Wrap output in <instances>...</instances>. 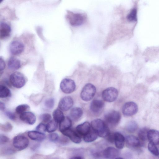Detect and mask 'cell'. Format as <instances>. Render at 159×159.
I'll list each match as a JSON object with an SVG mask.
<instances>
[{
  "label": "cell",
  "mask_w": 159,
  "mask_h": 159,
  "mask_svg": "<svg viewBox=\"0 0 159 159\" xmlns=\"http://www.w3.org/2000/svg\"><path fill=\"white\" fill-rule=\"evenodd\" d=\"M91 125L92 128L100 137H107L110 134L107 126L105 122L101 119H96L93 120Z\"/></svg>",
  "instance_id": "1"
},
{
  "label": "cell",
  "mask_w": 159,
  "mask_h": 159,
  "mask_svg": "<svg viewBox=\"0 0 159 159\" xmlns=\"http://www.w3.org/2000/svg\"><path fill=\"white\" fill-rule=\"evenodd\" d=\"M67 19L70 24L73 26H78L82 25L86 19L85 16L82 14L68 11Z\"/></svg>",
  "instance_id": "2"
},
{
  "label": "cell",
  "mask_w": 159,
  "mask_h": 159,
  "mask_svg": "<svg viewBox=\"0 0 159 159\" xmlns=\"http://www.w3.org/2000/svg\"><path fill=\"white\" fill-rule=\"evenodd\" d=\"M9 81L11 84L15 88L20 89L23 87L25 83L24 75L19 72L12 73L10 76Z\"/></svg>",
  "instance_id": "3"
},
{
  "label": "cell",
  "mask_w": 159,
  "mask_h": 159,
  "mask_svg": "<svg viewBox=\"0 0 159 159\" xmlns=\"http://www.w3.org/2000/svg\"><path fill=\"white\" fill-rule=\"evenodd\" d=\"M96 92V88L92 84H86L82 88L80 97L84 101H88L93 97Z\"/></svg>",
  "instance_id": "4"
},
{
  "label": "cell",
  "mask_w": 159,
  "mask_h": 159,
  "mask_svg": "<svg viewBox=\"0 0 159 159\" xmlns=\"http://www.w3.org/2000/svg\"><path fill=\"white\" fill-rule=\"evenodd\" d=\"M60 88L63 92L69 94L75 91L76 85L73 80L69 78H65L61 80L60 84Z\"/></svg>",
  "instance_id": "5"
},
{
  "label": "cell",
  "mask_w": 159,
  "mask_h": 159,
  "mask_svg": "<svg viewBox=\"0 0 159 159\" xmlns=\"http://www.w3.org/2000/svg\"><path fill=\"white\" fill-rule=\"evenodd\" d=\"M118 96L117 90L113 87H110L104 89L102 92V96L103 100L107 102L115 101Z\"/></svg>",
  "instance_id": "6"
},
{
  "label": "cell",
  "mask_w": 159,
  "mask_h": 159,
  "mask_svg": "<svg viewBox=\"0 0 159 159\" xmlns=\"http://www.w3.org/2000/svg\"><path fill=\"white\" fill-rule=\"evenodd\" d=\"M120 118V113L115 110L108 112L105 116V119L107 123L112 126H115L118 124Z\"/></svg>",
  "instance_id": "7"
},
{
  "label": "cell",
  "mask_w": 159,
  "mask_h": 159,
  "mask_svg": "<svg viewBox=\"0 0 159 159\" xmlns=\"http://www.w3.org/2000/svg\"><path fill=\"white\" fill-rule=\"evenodd\" d=\"M12 143L13 146L19 150H22L28 146L29 141L25 136L19 135L13 138Z\"/></svg>",
  "instance_id": "8"
},
{
  "label": "cell",
  "mask_w": 159,
  "mask_h": 159,
  "mask_svg": "<svg viewBox=\"0 0 159 159\" xmlns=\"http://www.w3.org/2000/svg\"><path fill=\"white\" fill-rule=\"evenodd\" d=\"M138 110V107L136 103L133 102L126 103L122 108L123 114L126 116H131L135 114Z\"/></svg>",
  "instance_id": "9"
},
{
  "label": "cell",
  "mask_w": 159,
  "mask_h": 159,
  "mask_svg": "<svg viewBox=\"0 0 159 159\" xmlns=\"http://www.w3.org/2000/svg\"><path fill=\"white\" fill-rule=\"evenodd\" d=\"M24 44L21 42L17 40L11 42L9 47L10 53L14 55L21 53L24 51Z\"/></svg>",
  "instance_id": "10"
},
{
  "label": "cell",
  "mask_w": 159,
  "mask_h": 159,
  "mask_svg": "<svg viewBox=\"0 0 159 159\" xmlns=\"http://www.w3.org/2000/svg\"><path fill=\"white\" fill-rule=\"evenodd\" d=\"M103 102L100 100H93L91 103L90 110L94 115H98L102 112L104 107Z\"/></svg>",
  "instance_id": "11"
},
{
  "label": "cell",
  "mask_w": 159,
  "mask_h": 159,
  "mask_svg": "<svg viewBox=\"0 0 159 159\" xmlns=\"http://www.w3.org/2000/svg\"><path fill=\"white\" fill-rule=\"evenodd\" d=\"M73 104L72 98L70 96H65L61 98L59 101L58 107L61 110L66 111L70 109Z\"/></svg>",
  "instance_id": "12"
},
{
  "label": "cell",
  "mask_w": 159,
  "mask_h": 159,
  "mask_svg": "<svg viewBox=\"0 0 159 159\" xmlns=\"http://www.w3.org/2000/svg\"><path fill=\"white\" fill-rule=\"evenodd\" d=\"M21 120L30 125H33L36 120V117L34 113L29 111H26L20 116Z\"/></svg>",
  "instance_id": "13"
},
{
  "label": "cell",
  "mask_w": 159,
  "mask_h": 159,
  "mask_svg": "<svg viewBox=\"0 0 159 159\" xmlns=\"http://www.w3.org/2000/svg\"><path fill=\"white\" fill-rule=\"evenodd\" d=\"M119 151L112 147H108L106 148L103 152V155L107 159L117 158L119 156Z\"/></svg>",
  "instance_id": "14"
},
{
  "label": "cell",
  "mask_w": 159,
  "mask_h": 159,
  "mask_svg": "<svg viewBox=\"0 0 159 159\" xmlns=\"http://www.w3.org/2000/svg\"><path fill=\"white\" fill-rule=\"evenodd\" d=\"M64 135L68 137L73 142L78 143L81 142V138L79 134L70 128L62 133Z\"/></svg>",
  "instance_id": "15"
},
{
  "label": "cell",
  "mask_w": 159,
  "mask_h": 159,
  "mask_svg": "<svg viewBox=\"0 0 159 159\" xmlns=\"http://www.w3.org/2000/svg\"><path fill=\"white\" fill-rule=\"evenodd\" d=\"M11 28L9 25L5 22H1L0 25V38L3 39L9 36Z\"/></svg>",
  "instance_id": "16"
},
{
  "label": "cell",
  "mask_w": 159,
  "mask_h": 159,
  "mask_svg": "<svg viewBox=\"0 0 159 159\" xmlns=\"http://www.w3.org/2000/svg\"><path fill=\"white\" fill-rule=\"evenodd\" d=\"M27 135L31 140L39 142L43 141L46 137V135L44 133L38 131H29Z\"/></svg>",
  "instance_id": "17"
},
{
  "label": "cell",
  "mask_w": 159,
  "mask_h": 159,
  "mask_svg": "<svg viewBox=\"0 0 159 159\" xmlns=\"http://www.w3.org/2000/svg\"><path fill=\"white\" fill-rule=\"evenodd\" d=\"M91 125L88 122H85L78 125L76 128V132L80 135L84 136L90 130Z\"/></svg>",
  "instance_id": "18"
},
{
  "label": "cell",
  "mask_w": 159,
  "mask_h": 159,
  "mask_svg": "<svg viewBox=\"0 0 159 159\" xmlns=\"http://www.w3.org/2000/svg\"><path fill=\"white\" fill-rule=\"evenodd\" d=\"M125 141L128 146L131 148H136L141 145L139 139L133 135L127 136Z\"/></svg>",
  "instance_id": "19"
},
{
  "label": "cell",
  "mask_w": 159,
  "mask_h": 159,
  "mask_svg": "<svg viewBox=\"0 0 159 159\" xmlns=\"http://www.w3.org/2000/svg\"><path fill=\"white\" fill-rule=\"evenodd\" d=\"M148 139L150 142L156 145L159 144V131L155 129L149 130Z\"/></svg>",
  "instance_id": "20"
},
{
  "label": "cell",
  "mask_w": 159,
  "mask_h": 159,
  "mask_svg": "<svg viewBox=\"0 0 159 159\" xmlns=\"http://www.w3.org/2000/svg\"><path fill=\"white\" fill-rule=\"evenodd\" d=\"M114 141L116 147L121 149L124 147L125 139L122 134L116 132L114 134Z\"/></svg>",
  "instance_id": "21"
},
{
  "label": "cell",
  "mask_w": 159,
  "mask_h": 159,
  "mask_svg": "<svg viewBox=\"0 0 159 159\" xmlns=\"http://www.w3.org/2000/svg\"><path fill=\"white\" fill-rule=\"evenodd\" d=\"M9 68L12 70H17L21 66L20 61L18 59L14 57H11L9 59L7 62Z\"/></svg>",
  "instance_id": "22"
},
{
  "label": "cell",
  "mask_w": 159,
  "mask_h": 159,
  "mask_svg": "<svg viewBox=\"0 0 159 159\" xmlns=\"http://www.w3.org/2000/svg\"><path fill=\"white\" fill-rule=\"evenodd\" d=\"M59 123V130L61 133L70 129L72 124L71 120L67 116L65 117Z\"/></svg>",
  "instance_id": "23"
},
{
  "label": "cell",
  "mask_w": 159,
  "mask_h": 159,
  "mask_svg": "<svg viewBox=\"0 0 159 159\" xmlns=\"http://www.w3.org/2000/svg\"><path fill=\"white\" fill-rule=\"evenodd\" d=\"M83 113L82 110L80 107H76L72 108L70 112L71 118L74 120L79 119L82 116Z\"/></svg>",
  "instance_id": "24"
},
{
  "label": "cell",
  "mask_w": 159,
  "mask_h": 159,
  "mask_svg": "<svg viewBox=\"0 0 159 159\" xmlns=\"http://www.w3.org/2000/svg\"><path fill=\"white\" fill-rule=\"evenodd\" d=\"M98 136L96 133L92 129L88 133L84 136L83 139L86 142H91L95 140Z\"/></svg>",
  "instance_id": "25"
},
{
  "label": "cell",
  "mask_w": 159,
  "mask_h": 159,
  "mask_svg": "<svg viewBox=\"0 0 159 159\" xmlns=\"http://www.w3.org/2000/svg\"><path fill=\"white\" fill-rule=\"evenodd\" d=\"M52 116L54 120L58 123L60 122L65 117L63 112L59 109H56L53 111Z\"/></svg>",
  "instance_id": "26"
},
{
  "label": "cell",
  "mask_w": 159,
  "mask_h": 159,
  "mask_svg": "<svg viewBox=\"0 0 159 159\" xmlns=\"http://www.w3.org/2000/svg\"><path fill=\"white\" fill-rule=\"evenodd\" d=\"M11 93L10 90L6 86L0 85V98H5L11 96Z\"/></svg>",
  "instance_id": "27"
},
{
  "label": "cell",
  "mask_w": 159,
  "mask_h": 159,
  "mask_svg": "<svg viewBox=\"0 0 159 159\" xmlns=\"http://www.w3.org/2000/svg\"><path fill=\"white\" fill-rule=\"evenodd\" d=\"M138 128L137 123L134 121L129 122L126 126V130L129 132L133 133Z\"/></svg>",
  "instance_id": "28"
},
{
  "label": "cell",
  "mask_w": 159,
  "mask_h": 159,
  "mask_svg": "<svg viewBox=\"0 0 159 159\" xmlns=\"http://www.w3.org/2000/svg\"><path fill=\"white\" fill-rule=\"evenodd\" d=\"M57 123L54 120H50L46 125L47 131L49 133L55 131L57 128Z\"/></svg>",
  "instance_id": "29"
},
{
  "label": "cell",
  "mask_w": 159,
  "mask_h": 159,
  "mask_svg": "<svg viewBox=\"0 0 159 159\" xmlns=\"http://www.w3.org/2000/svg\"><path fill=\"white\" fill-rule=\"evenodd\" d=\"M148 129L146 127L140 129L138 133L139 139L142 141H145L148 139Z\"/></svg>",
  "instance_id": "30"
},
{
  "label": "cell",
  "mask_w": 159,
  "mask_h": 159,
  "mask_svg": "<svg viewBox=\"0 0 159 159\" xmlns=\"http://www.w3.org/2000/svg\"><path fill=\"white\" fill-rule=\"evenodd\" d=\"M128 20L130 22L137 20V10L135 8L132 9L127 17Z\"/></svg>",
  "instance_id": "31"
},
{
  "label": "cell",
  "mask_w": 159,
  "mask_h": 159,
  "mask_svg": "<svg viewBox=\"0 0 159 159\" xmlns=\"http://www.w3.org/2000/svg\"><path fill=\"white\" fill-rule=\"evenodd\" d=\"M30 109L29 106L26 104H22L17 106L16 108V112L19 114H21Z\"/></svg>",
  "instance_id": "32"
},
{
  "label": "cell",
  "mask_w": 159,
  "mask_h": 159,
  "mask_svg": "<svg viewBox=\"0 0 159 159\" xmlns=\"http://www.w3.org/2000/svg\"><path fill=\"white\" fill-rule=\"evenodd\" d=\"M156 145L149 142L148 145V148L149 151L152 154L155 156H158L159 154V152Z\"/></svg>",
  "instance_id": "33"
},
{
  "label": "cell",
  "mask_w": 159,
  "mask_h": 159,
  "mask_svg": "<svg viewBox=\"0 0 159 159\" xmlns=\"http://www.w3.org/2000/svg\"><path fill=\"white\" fill-rule=\"evenodd\" d=\"M12 125L8 122L3 124H1L0 125V129L4 132H10L12 130Z\"/></svg>",
  "instance_id": "34"
},
{
  "label": "cell",
  "mask_w": 159,
  "mask_h": 159,
  "mask_svg": "<svg viewBox=\"0 0 159 159\" xmlns=\"http://www.w3.org/2000/svg\"><path fill=\"white\" fill-rule=\"evenodd\" d=\"M54 105V99L53 98H50L45 100L44 105L48 109H52Z\"/></svg>",
  "instance_id": "35"
},
{
  "label": "cell",
  "mask_w": 159,
  "mask_h": 159,
  "mask_svg": "<svg viewBox=\"0 0 159 159\" xmlns=\"http://www.w3.org/2000/svg\"><path fill=\"white\" fill-rule=\"evenodd\" d=\"M52 117L51 115L48 113H44L40 115V119L45 123L48 122L51 119Z\"/></svg>",
  "instance_id": "36"
},
{
  "label": "cell",
  "mask_w": 159,
  "mask_h": 159,
  "mask_svg": "<svg viewBox=\"0 0 159 159\" xmlns=\"http://www.w3.org/2000/svg\"><path fill=\"white\" fill-rule=\"evenodd\" d=\"M48 139L50 141L52 142H55L58 141L59 136L56 133H52L49 135Z\"/></svg>",
  "instance_id": "37"
},
{
  "label": "cell",
  "mask_w": 159,
  "mask_h": 159,
  "mask_svg": "<svg viewBox=\"0 0 159 159\" xmlns=\"http://www.w3.org/2000/svg\"><path fill=\"white\" fill-rule=\"evenodd\" d=\"M37 131L42 133L47 131L46 126L43 123L39 124L36 127Z\"/></svg>",
  "instance_id": "38"
},
{
  "label": "cell",
  "mask_w": 159,
  "mask_h": 159,
  "mask_svg": "<svg viewBox=\"0 0 159 159\" xmlns=\"http://www.w3.org/2000/svg\"><path fill=\"white\" fill-rule=\"evenodd\" d=\"M5 114L10 119L14 120L16 119V116L15 114L10 111H7L5 112Z\"/></svg>",
  "instance_id": "39"
},
{
  "label": "cell",
  "mask_w": 159,
  "mask_h": 159,
  "mask_svg": "<svg viewBox=\"0 0 159 159\" xmlns=\"http://www.w3.org/2000/svg\"><path fill=\"white\" fill-rule=\"evenodd\" d=\"M9 141V139L7 136L1 134L0 135V145L4 144Z\"/></svg>",
  "instance_id": "40"
},
{
  "label": "cell",
  "mask_w": 159,
  "mask_h": 159,
  "mask_svg": "<svg viewBox=\"0 0 159 159\" xmlns=\"http://www.w3.org/2000/svg\"><path fill=\"white\" fill-rule=\"evenodd\" d=\"M58 141L59 143L62 145H65L68 143L69 140L67 138L64 136H62L60 138H59Z\"/></svg>",
  "instance_id": "41"
},
{
  "label": "cell",
  "mask_w": 159,
  "mask_h": 159,
  "mask_svg": "<svg viewBox=\"0 0 159 159\" xmlns=\"http://www.w3.org/2000/svg\"><path fill=\"white\" fill-rule=\"evenodd\" d=\"M5 154H10L15 152V151L11 148H7L4 150L3 151Z\"/></svg>",
  "instance_id": "42"
},
{
  "label": "cell",
  "mask_w": 159,
  "mask_h": 159,
  "mask_svg": "<svg viewBox=\"0 0 159 159\" xmlns=\"http://www.w3.org/2000/svg\"><path fill=\"white\" fill-rule=\"evenodd\" d=\"M92 155L94 157H99L101 156V154H102L101 153L99 152L95 151V150H93L91 151Z\"/></svg>",
  "instance_id": "43"
},
{
  "label": "cell",
  "mask_w": 159,
  "mask_h": 159,
  "mask_svg": "<svg viewBox=\"0 0 159 159\" xmlns=\"http://www.w3.org/2000/svg\"><path fill=\"white\" fill-rule=\"evenodd\" d=\"M5 66V64L4 60L1 57H0V68L1 71H2V70H3L4 69Z\"/></svg>",
  "instance_id": "44"
},
{
  "label": "cell",
  "mask_w": 159,
  "mask_h": 159,
  "mask_svg": "<svg viewBox=\"0 0 159 159\" xmlns=\"http://www.w3.org/2000/svg\"><path fill=\"white\" fill-rule=\"evenodd\" d=\"M5 109V104L2 102H0V110L1 111H3Z\"/></svg>",
  "instance_id": "45"
}]
</instances>
